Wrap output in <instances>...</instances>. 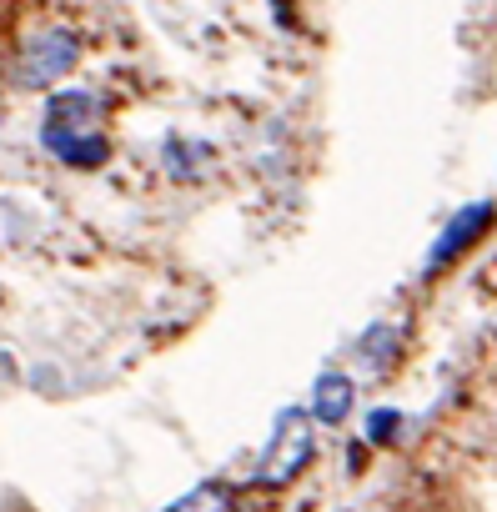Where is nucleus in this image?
Masks as SVG:
<instances>
[{"label": "nucleus", "mask_w": 497, "mask_h": 512, "mask_svg": "<svg viewBox=\"0 0 497 512\" xmlns=\"http://www.w3.org/2000/svg\"><path fill=\"white\" fill-rule=\"evenodd\" d=\"M76 61H81V36L71 26H41L21 41L11 81L21 91H51L56 81H66L76 71Z\"/></svg>", "instance_id": "obj_1"}, {"label": "nucleus", "mask_w": 497, "mask_h": 512, "mask_svg": "<svg viewBox=\"0 0 497 512\" xmlns=\"http://www.w3.org/2000/svg\"><path fill=\"white\" fill-rule=\"evenodd\" d=\"M307 462H312V432H307V412L287 407V412L277 417L272 447H267V457H262V482L282 487V482H292V477H297Z\"/></svg>", "instance_id": "obj_2"}, {"label": "nucleus", "mask_w": 497, "mask_h": 512, "mask_svg": "<svg viewBox=\"0 0 497 512\" xmlns=\"http://www.w3.org/2000/svg\"><path fill=\"white\" fill-rule=\"evenodd\" d=\"M492 226H497V201H467V206L437 231V241H432V251H427V277H437L447 262H457V256H462L467 246H477Z\"/></svg>", "instance_id": "obj_3"}, {"label": "nucleus", "mask_w": 497, "mask_h": 512, "mask_svg": "<svg viewBox=\"0 0 497 512\" xmlns=\"http://www.w3.org/2000/svg\"><path fill=\"white\" fill-rule=\"evenodd\" d=\"M41 146L61 166H76V171H96V166L111 161V141L101 131H56V126H41Z\"/></svg>", "instance_id": "obj_4"}, {"label": "nucleus", "mask_w": 497, "mask_h": 512, "mask_svg": "<svg viewBox=\"0 0 497 512\" xmlns=\"http://www.w3.org/2000/svg\"><path fill=\"white\" fill-rule=\"evenodd\" d=\"M96 121H101L96 91H56L41 116V126H56V131H96Z\"/></svg>", "instance_id": "obj_5"}, {"label": "nucleus", "mask_w": 497, "mask_h": 512, "mask_svg": "<svg viewBox=\"0 0 497 512\" xmlns=\"http://www.w3.org/2000/svg\"><path fill=\"white\" fill-rule=\"evenodd\" d=\"M352 402H357L352 377H342V372H322L317 377V387H312V417L322 427H342L347 412H352Z\"/></svg>", "instance_id": "obj_6"}, {"label": "nucleus", "mask_w": 497, "mask_h": 512, "mask_svg": "<svg viewBox=\"0 0 497 512\" xmlns=\"http://www.w3.org/2000/svg\"><path fill=\"white\" fill-rule=\"evenodd\" d=\"M206 161H211V146H206V141H181V136H171L166 151H161V166H166V176H176V181H196Z\"/></svg>", "instance_id": "obj_7"}, {"label": "nucleus", "mask_w": 497, "mask_h": 512, "mask_svg": "<svg viewBox=\"0 0 497 512\" xmlns=\"http://www.w3.org/2000/svg\"><path fill=\"white\" fill-rule=\"evenodd\" d=\"M397 347H402V332L392 327V322H372L367 332H362V342H357V357H362V367H387L392 357H397Z\"/></svg>", "instance_id": "obj_8"}, {"label": "nucleus", "mask_w": 497, "mask_h": 512, "mask_svg": "<svg viewBox=\"0 0 497 512\" xmlns=\"http://www.w3.org/2000/svg\"><path fill=\"white\" fill-rule=\"evenodd\" d=\"M171 512H231V492L216 487V482H201L191 497L171 502Z\"/></svg>", "instance_id": "obj_9"}, {"label": "nucleus", "mask_w": 497, "mask_h": 512, "mask_svg": "<svg viewBox=\"0 0 497 512\" xmlns=\"http://www.w3.org/2000/svg\"><path fill=\"white\" fill-rule=\"evenodd\" d=\"M397 427H402V412H397V407H372V412H367V422H362V432H367V442H372V447L392 442V437H397Z\"/></svg>", "instance_id": "obj_10"}, {"label": "nucleus", "mask_w": 497, "mask_h": 512, "mask_svg": "<svg viewBox=\"0 0 497 512\" xmlns=\"http://www.w3.org/2000/svg\"><path fill=\"white\" fill-rule=\"evenodd\" d=\"M272 11H277V21H282V26H287V31H292V26H297V21H292V11H287V0H272Z\"/></svg>", "instance_id": "obj_11"}]
</instances>
